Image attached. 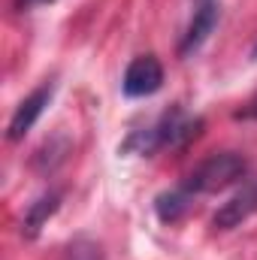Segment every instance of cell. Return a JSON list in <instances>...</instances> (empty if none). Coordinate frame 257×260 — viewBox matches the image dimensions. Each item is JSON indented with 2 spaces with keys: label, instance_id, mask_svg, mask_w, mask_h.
Returning <instances> with one entry per match:
<instances>
[{
  "label": "cell",
  "instance_id": "obj_8",
  "mask_svg": "<svg viewBox=\"0 0 257 260\" xmlns=\"http://www.w3.org/2000/svg\"><path fill=\"white\" fill-rule=\"evenodd\" d=\"M191 203H194V194H188V191L179 185V188H173V191L157 194L154 212H157V218H160L164 224H176V221H182V218L188 215Z\"/></svg>",
  "mask_w": 257,
  "mask_h": 260
},
{
  "label": "cell",
  "instance_id": "obj_10",
  "mask_svg": "<svg viewBox=\"0 0 257 260\" xmlns=\"http://www.w3.org/2000/svg\"><path fill=\"white\" fill-rule=\"evenodd\" d=\"M46 3H52V0H12V6H15L18 12H24V9H34V6H46Z\"/></svg>",
  "mask_w": 257,
  "mask_h": 260
},
{
  "label": "cell",
  "instance_id": "obj_1",
  "mask_svg": "<svg viewBox=\"0 0 257 260\" xmlns=\"http://www.w3.org/2000/svg\"><path fill=\"white\" fill-rule=\"evenodd\" d=\"M200 133H203V118H194V115H188L182 106H173V109H167L154 124L130 133L127 142L121 145V151L151 157V154L160 151V148H185V145L194 142Z\"/></svg>",
  "mask_w": 257,
  "mask_h": 260
},
{
  "label": "cell",
  "instance_id": "obj_3",
  "mask_svg": "<svg viewBox=\"0 0 257 260\" xmlns=\"http://www.w3.org/2000/svg\"><path fill=\"white\" fill-rule=\"evenodd\" d=\"M52 94H55V82H43L37 91H30L18 106H15V112H12V118H9V127H6V139L9 142H18V139H24L30 127L40 121V115L46 112V106L52 103Z\"/></svg>",
  "mask_w": 257,
  "mask_h": 260
},
{
  "label": "cell",
  "instance_id": "obj_5",
  "mask_svg": "<svg viewBox=\"0 0 257 260\" xmlns=\"http://www.w3.org/2000/svg\"><path fill=\"white\" fill-rule=\"evenodd\" d=\"M218 21H221V3L218 0H203L194 9L191 24H188L185 37H182V43H179V58H191L194 52L212 37V30L218 27Z\"/></svg>",
  "mask_w": 257,
  "mask_h": 260
},
{
  "label": "cell",
  "instance_id": "obj_2",
  "mask_svg": "<svg viewBox=\"0 0 257 260\" xmlns=\"http://www.w3.org/2000/svg\"><path fill=\"white\" fill-rule=\"evenodd\" d=\"M248 173V160L236 151H218L209 154L203 164H197L191 170V176L182 182V188L188 194L200 197V194H218L236 182H242Z\"/></svg>",
  "mask_w": 257,
  "mask_h": 260
},
{
  "label": "cell",
  "instance_id": "obj_9",
  "mask_svg": "<svg viewBox=\"0 0 257 260\" xmlns=\"http://www.w3.org/2000/svg\"><path fill=\"white\" fill-rule=\"evenodd\" d=\"M233 118H236V121H257V91L242 103V109H236Z\"/></svg>",
  "mask_w": 257,
  "mask_h": 260
},
{
  "label": "cell",
  "instance_id": "obj_11",
  "mask_svg": "<svg viewBox=\"0 0 257 260\" xmlns=\"http://www.w3.org/2000/svg\"><path fill=\"white\" fill-rule=\"evenodd\" d=\"M251 61H257V43H254V49H251Z\"/></svg>",
  "mask_w": 257,
  "mask_h": 260
},
{
  "label": "cell",
  "instance_id": "obj_6",
  "mask_svg": "<svg viewBox=\"0 0 257 260\" xmlns=\"http://www.w3.org/2000/svg\"><path fill=\"white\" fill-rule=\"evenodd\" d=\"M254 212H257V182H245L236 194L212 215V227L215 230H236Z\"/></svg>",
  "mask_w": 257,
  "mask_h": 260
},
{
  "label": "cell",
  "instance_id": "obj_4",
  "mask_svg": "<svg viewBox=\"0 0 257 260\" xmlns=\"http://www.w3.org/2000/svg\"><path fill=\"white\" fill-rule=\"evenodd\" d=\"M160 85H164V67L154 55L133 58L124 70V79H121V91L127 97H151L160 91Z\"/></svg>",
  "mask_w": 257,
  "mask_h": 260
},
{
  "label": "cell",
  "instance_id": "obj_7",
  "mask_svg": "<svg viewBox=\"0 0 257 260\" xmlns=\"http://www.w3.org/2000/svg\"><path fill=\"white\" fill-rule=\"evenodd\" d=\"M58 206H61V194H58V191H46L43 197H37V200L27 206L24 218H21V236H24V239H37L40 230L46 227V221L58 212Z\"/></svg>",
  "mask_w": 257,
  "mask_h": 260
}]
</instances>
